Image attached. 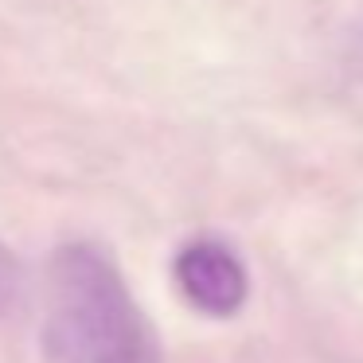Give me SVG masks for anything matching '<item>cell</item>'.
I'll return each instance as SVG.
<instances>
[{
    "instance_id": "6da1fadb",
    "label": "cell",
    "mask_w": 363,
    "mask_h": 363,
    "mask_svg": "<svg viewBox=\"0 0 363 363\" xmlns=\"http://www.w3.org/2000/svg\"><path fill=\"white\" fill-rule=\"evenodd\" d=\"M43 352L51 363H164L152 320L98 242H63L48 269Z\"/></svg>"
},
{
    "instance_id": "7a4b0ae2",
    "label": "cell",
    "mask_w": 363,
    "mask_h": 363,
    "mask_svg": "<svg viewBox=\"0 0 363 363\" xmlns=\"http://www.w3.org/2000/svg\"><path fill=\"white\" fill-rule=\"evenodd\" d=\"M172 277H176V289L184 293V301L196 313L215 316V320L235 316L246 305V293H250V277H246L242 258L219 238L184 242L172 258Z\"/></svg>"
},
{
    "instance_id": "3957f363",
    "label": "cell",
    "mask_w": 363,
    "mask_h": 363,
    "mask_svg": "<svg viewBox=\"0 0 363 363\" xmlns=\"http://www.w3.org/2000/svg\"><path fill=\"white\" fill-rule=\"evenodd\" d=\"M20 301H24V269L16 254L0 242V316H9Z\"/></svg>"
}]
</instances>
